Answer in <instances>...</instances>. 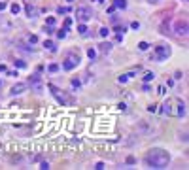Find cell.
Listing matches in <instances>:
<instances>
[{"mask_svg":"<svg viewBox=\"0 0 189 170\" xmlns=\"http://www.w3.org/2000/svg\"><path fill=\"white\" fill-rule=\"evenodd\" d=\"M0 72H6V66L4 64H0Z\"/></svg>","mask_w":189,"mask_h":170,"instance_id":"cell-33","label":"cell"},{"mask_svg":"<svg viewBox=\"0 0 189 170\" xmlns=\"http://www.w3.org/2000/svg\"><path fill=\"white\" fill-rule=\"evenodd\" d=\"M40 168H42V170H47V168H49V164H47V163H42V166H40Z\"/></svg>","mask_w":189,"mask_h":170,"instance_id":"cell-32","label":"cell"},{"mask_svg":"<svg viewBox=\"0 0 189 170\" xmlns=\"http://www.w3.org/2000/svg\"><path fill=\"white\" fill-rule=\"evenodd\" d=\"M53 30H55V28H53V27H51V25H47V28H46V32H47V34H51V32H53Z\"/></svg>","mask_w":189,"mask_h":170,"instance_id":"cell-29","label":"cell"},{"mask_svg":"<svg viewBox=\"0 0 189 170\" xmlns=\"http://www.w3.org/2000/svg\"><path fill=\"white\" fill-rule=\"evenodd\" d=\"M70 23H72L70 19H64V28H68V27H70Z\"/></svg>","mask_w":189,"mask_h":170,"instance_id":"cell-28","label":"cell"},{"mask_svg":"<svg viewBox=\"0 0 189 170\" xmlns=\"http://www.w3.org/2000/svg\"><path fill=\"white\" fill-rule=\"evenodd\" d=\"M13 62H15V66H17V68H25V66H27V62H25V61H13Z\"/></svg>","mask_w":189,"mask_h":170,"instance_id":"cell-19","label":"cell"},{"mask_svg":"<svg viewBox=\"0 0 189 170\" xmlns=\"http://www.w3.org/2000/svg\"><path fill=\"white\" fill-rule=\"evenodd\" d=\"M149 2H155V0H149Z\"/></svg>","mask_w":189,"mask_h":170,"instance_id":"cell-35","label":"cell"},{"mask_svg":"<svg viewBox=\"0 0 189 170\" xmlns=\"http://www.w3.org/2000/svg\"><path fill=\"white\" fill-rule=\"evenodd\" d=\"M114 8L125 9V8H127V0H114Z\"/></svg>","mask_w":189,"mask_h":170,"instance_id":"cell-11","label":"cell"},{"mask_svg":"<svg viewBox=\"0 0 189 170\" xmlns=\"http://www.w3.org/2000/svg\"><path fill=\"white\" fill-rule=\"evenodd\" d=\"M148 47H149V43H148V42H140V43H138V49H140V51H146Z\"/></svg>","mask_w":189,"mask_h":170,"instance_id":"cell-16","label":"cell"},{"mask_svg":"<svg viewBox=\"0 0 189 170\" xmlns=\"http://www.w3.org/2000/svg\"><path fill=\"white\" fill-rule=\"evenodd\" d=\"M108 34H110L108 28H100V36H108Z\"/></svg>","mask_w":189,"mask_h":170,"instance_id":"cell-24","label":"cell"},{"mask_svg":"<svg viewBox=\"0 0 189 170\" xmlns=\"http://www.w3.org/2000/svg\"><path fill=\"white\" fill-rule=\"evenodd\" d=\"M98 49H100L102 53H108L110 49H112V45H110L108 42H104V43H100V45H98Z\"/></svg>","mask_w":189,"mask_h":170,"instance_id":"cell-12","label":"cell"},{"mask_svg":"<svg viewBox=\"0 0 189 170\" xmlns=\"http://www.w3.org/2000/svg\"><path fill=\"white\" fill-rule=\"evenodd\" d=\"M25 9H27V15H28V17H36V8H34V6L27 4V6H25Z\"/></svg>","mask_w":189,"mask_h":170,"instance_id":"cell-10","label":"cell"},{"mask_svg":"<svg viewBox=\"0 0 189 170\" xmlns=\"http://www.w3.org/2000/svg\"><path fill=\"white\" fill-rule=\"evenodd\" d=\"M19 9H21V6H19V4H12V13H13V15H17V13H19Z\"/></svg>","mask_w":189,"mask_h":170,"instance_id":"cell-17","label":"cell"},{"mask_svg":"<svg viewBox=\"0 0 189 170\" xmlns=\"http://www.w3.org/2000/svg\"><path fill=\"white\" fill-rule=\"evenodd\" d=\"M28 83H30L32 87H34L36 91H40V89H42V83H40V76H38V74H36V76H32V77L28 79Z\"/></svg>","mask_w":189,"mask_h":170,"instance_id":"cell-8","label":"cell"},{"mask_svg":"<svg viewBox=\"0 0 189 170\" xmlns=\"http://www.w3.org/2000/svg\"><path fill=\"white\" fill-rule=\"evenodd\" d=\"M49 91H51V93H53V96L57 98V100L61 102V104H70V98L66 96L64 93H61V91H59L57 87H55V85H49Z\"/></svg>","mask_w":189,"mask_h":170,"instance_id":"cell-6","label":"cell"},{"mask_svg":"<svg viewBox=\"0 0 189 170\" xmlns=\"http://www.w3.org/2000/svg\"><path fill=\"white\" fill-rule=\"evenodd\" d=\"M95 168H96V170H102V168H104V163H96Z\"/></svg>","mask_w":189,"mask_h":170,"instance_id":"cell-27","label":"cell"},{"mask_svg":"<svg viewBox=\"0 0 189 170\" xmlns=\"http://www.w3.org/2000/svg\"><path fill=\"white\" fill-rule=\"evenodd\" d=\"M77 64H80V55H77V53H70L62 61V68H64V70H72V68H76Z\"/></svg>","mask_w":189,"mask_h":170,"instance_id":"cell-3","label":"cell"},{"mask_svg":"<svg viewBox=\"0 0 189 170\" xmlns=\"http://www.w3.org/2000/svg\"><path fill=\"white\" fill-rule=\"evenodd\" d=\"M76 17L80 19L81 23H85V21H89L93 17V11H91V8H87V6H80L76 9Z\"/></svg>","mask_w":189,"mask_h":170,"instance_id":"cell-5","label":"cell"},{"mask_svg":"<svg viewBox=\"0 0 189 170\" xmlns=\"http://www.w3.org/2000/svg\"><path fill=\"white\" fill-rule=\"evenodd\" d=\"M43 45H46V49H49V51H55V49H57V47H55V43H53L51 40H47V42L43 43Z\"/></svg>","mask_w":189,"mask_h":170,"instance_id":"cell-14","label":"cell"},{"mask_svg":"<svg viewBox=\"0 0 189 170\" xmlns=\"http://www.w3.org/2000/svg\"><path fill=\"white\" fill-rule=\"evenodd\" d=\"M28 42H30V43H36V42H38V38L34 36V34H32V36H28Z\"/></svg>","mask_w":189,"mask_h":170,"instance_id":"cell-22","label":"cell"},{"mask_svg":"<svg viewBox=\"0 0 189 170\" xmlns=\"http://www.w3.org/2000/svg\"><path fill=\"white\" fill-rule=\"evenodd\" d=\"M64 36H66V28H62V30H59V32H57V38H61V40H62Z\"/></svg>","mask_w":189,"mask_h":170,"instance_id":"cell-20","label":"cell"},{"mask_svg":"<svg viewBox=\"0 0 189 170\" xmlns=\"http://www.w3.org/2000/svg\"><path fill=\"white\" fill-rule=\"evenodd\" d=\"M68 2H74V0H68Z\"/></svg>","mask_w":189,"mask_h":170,"instance_id":"cell-36","label":"cell"},{"mask_svg":"<svg viewBox=\"0 0 189 170\" xmlns=\"http://www.w3.org/2000/svg\"><path fill=\"white\" fill-rule=\"evenodd\" d=\"M157 93H159V95H164V87H163V85H161V87L157 89Z\"/></svg>","mask_w":189,"mask_h":170,"instance_id":"cell-31","label":"cell"},{"mask_svg":"<svg viewBox=\"0 0 189 170\" xmlns=\"http://www.w3.org/2000/svg\"><path fill=\"white\" fill-rule=\"evenodd\" d=\"M77 32H80L81 36H87V34H89V28H87L85 25H80V27H77Z\"/></svg>","mask_w":189,"mask_h":170,"instance_id":"cell-13","label":"cell"},{"mask_svg":"<svg viewBox=\"0 0 189 170\" xmlns=\"http://www.w3.org/2000/svg\"><path fill=\"white\" fill-rule=\"evenodd\" d=\"M25 89H27V85H25V83H17V85H13V87H12V95H21Z\"/></svg>","mask_w":189,"mask_h":170,"instance_id":"cell-9","label":"cell"},{"mask_svg":"<svg viewBox=\"0 0 189 170\" xmlns=\"http://www.w3.org/2000/svg\"><path fill=\"white\" fill-rule=\"evenodd\" d=\"M6 8H8V4H6V2H0V11L6 9Z\"/></svg>","mask_w":189,"mask_h":170,"instance_id":"cell-30","label":"cell"},{"mask_svg":"<svg viewBox=\"0 0 189 170\" xmlns=\"http://www.w3.org/2000/svg\"><path fill=\"white\" fill-rule=\"evenodd\" d=\"M46 23H47V25H51V27H53V25H55V19H53V17H47V19H46Z\"/></svg>","mask_w":189,"mask_h":170,"instance_id":"cell-23","label":"cell"},{"mask_svg":"<svg viewBox=\"0 0 189 170\" xmlns=\"http://www.w3.org/2000/svg\"><path fill=\"white\" fill-rule=\"evenodd\" d=\"M153 77H155V74H153V72H146V74H144V81H151Z\"/></svg>","mask_w":189,"mask_h":170,"instance_id":"cell-15","label":"cell"},{"mask_svg":"<svg viewBox=\"0 0 189 170\" xmlns=\"http://www.w3.org/2000/svg\"><path fill=\"white\" fill-rule=\"evenodd\" d=\"M146 163H148L151 168H164L166 164L170 163V155L166 153L164 149L155 147V149H149V153L146 155Z\"/></svg>","mask_w":189,"mask_h":170,"instance_id":"cell-1","label":"cell"},{"mask_svg":"<svg viewBox=\"0 0 189 170\" xmlns=\"http://www.w3.org/2000/svg\"><path fill=\"white\" fill-rule=\"evenodd\" d=\"M59 70V64H51L49 66V72H57Z\"/></svg>","mask_w":189,"mask_h":170,"instance_id":"cell-21","label":"cell"},{"mask_svg":"<svg viewBox=\"0 0 189 170\" xmlns=\"http://www.w3.org/2000/svg\"><path fill=\"white\" fill-rule=\"evenodd\" d=\"M127 81V74H123V76H119V83H125Z\"/></svg>","mask_w":189,"mask_h":170,"instance_id":"cell-26","label":"cell"},{"mask_svg":"<svg viewBox=\"0 0 189 170\" xmlns=\"http://www.w3.org/2000/svg\"><path fill=\"white\" fill-rule=\"evenodd\" d=\"M155 110H157V104H149L148 106V111H155Z\"/></svg>","mask_w":189,"mask_h":170,"instance_id":"cell-25","label":"cell"},{"mask_svg":"<svg viewBox=\"0 0 189 170\" xmlns=\"http://www.w3.org/2000/svg\"><path fill=\"white\" fill-rule=\"evenodd\" d=\"M95 2H96V4H102V2H104V0H95Z\"/></svg>","mask_w":189,"mask_h":170,"instance_id":"cell-34","label":"cell"},{"mask_svg":"<svg viewBox=\"0 0 189 170\" xmlns=\"http://www.w3.org/2000/svg\"><path fill=\"white\" fill-rule=\"evenodd\" d=\"M176 34L178 36H187V21H178L176 23Z\"/></svg>","mask_w":189,"mask_h":170,"instance_id":"cell-7","label":"cell"},{"mask_svg":"<svg viewBox=\"0 0 189 170\" xmlns=\"http://www.w3.org/2000/svg\"><path fill=\"white\" fill-rule=\"evenodd\" d=\"M168 57H170L168 45H157V47H155V61H166Z\"/></svg>","mask_w":189,"mask_h":170,"instance_id":"cell-4","label":"cell"},{"mask_svg":"<svg viewBox=\"0 0 189 170\" xmlns=\"http://www.w3.org/2000/svg\"><path fill=\"white\" fill-rule=\"evenodd\" d=\"M0 85H2V83H0Z\"/></svg>","mask_w":189,"mask_h":170,"instance_id":"cell-37","label":"cell"},{"mask_svg":"<svg viewBox=\"0 0 189 170\" xmlns=\"http://www.w3.org/2000/svg\"><path fill=\"white\" fill-rule=\"evenodd\" d=\"M87 57H89V59H95V57H96V53H95V49H87Z\"/></svg>","mask_w":189,"mask_h":170,"instance_id":"cell-18","label":"cell"},{"mask_svg":"<svg viewBox=\"0 0 189 170\" xmlns=\"http://www.w3.org/2000/svg\"><path fill=\"white\" fill-rule=\"evenodd\" d=\"M163 111L168 115H176V117H183L185 115V104L180 98H168L163 106Z\"/></svg>","mask_w":189,"mask_h":170,"instance_id":"cell-2","label":"cell"}]
</instances>
